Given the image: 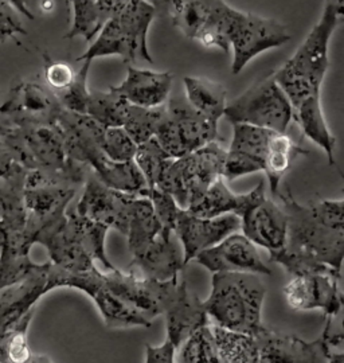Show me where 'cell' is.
I'll list each match as a JSON object with an SVG mask.
<instances>
[{
    "label": "cell",
    "mask_w": 344,
    "mask_h": 363,
    "mask_svg": "<svg viewBox=\"0 0 344 363\" xmlns=\"http://www.w3.org/2000/svg\"><path fill=\"white\" fill-rule=\"evenodd\" d=\"M287 214V244L270 255L269 261L280 264L292 276L326 273L342 279L344 257V201L326 199L304 206L287 187L279 194Z\"/></svg>",
    "instance_id": "cell-1"
},
{
    "label": "cell",
    "mask_w": 344,
    "mask_h": 363,
    "mask_svg": "<svg viewBox=\"0 0 344 363\" xmlns=\"http://www.w3.org/2000/svg\"><path fill=\"white\" fill-rule=\"evenodd\" d=\"M343 13L333 6H326L319 22L308 33L304 42L284 66L273 73L294 108L308 97L321 94V85L330 64V40L342 22Z\"/></svg>",
    "instance_id": "cell-2"
},
{
    "label": "cell",
    "mask_w": 344,
    "mask_h": 363,
    "mask_svg": "<svg viewBox=\"0 0 344 363\" xmlns=\"http://www.w3.org/2000/svg\"><path fill=\"white\" fill-rule=\"evenodd\" d=\"M267 286L255 273H213L211 292L204 301L210 325L255 337L261 330Z\"/></svg>",
    "instance_id": "cell-3"
},
{
    "label": "cell",
    "mask_w": 344,
    "mask_h": 363,
    "mask_svg": "<svg viewBox=\"0 0 344 363\" xmlns=\"http://www.w3.org/2000/svg\"><path fill=\"white\" fill-rule=\"evenodd\" d=\"M108 230L101 223L77 214L76 210H69L64 220L45 234L38 244L48 249L51 264L65 271L87 272L96 268L94 261H100L109 272L116 268L105 249Z\"/></svg>",
    "instance_id": "cell-4"
},
{
    "label": "cell",
    "mask_w": 344,
    "mask_h": 363,
    "mask_svg": "<svg viewBox=\"0 0 344 363\" xmlns=\"http://www.w3.org/2000/svg\"><path fill=\"white\" fill-rule=\"evenodd\" d=\"M156 15L157 9L150 1L131 0L105 22L78 61L120 57L127 64H136L138 61L152 64L147 35Z\"/></svg>",
    "instance_id": "cell-5"
},
{
    "label": "cell",
    "mask_w": 344,
    "mask_h": 363,
    "mask_svg": "<svg viewBox=\"0 0 344 363\" xmlns=\"http://www.w3.org/2000/svg\"><path fill=\"white\" fill-rule=\"evenodd\" d=\"M26 175L0 184V291L22 280L34 264L25 232Z\"/></svg>",
    "instance_id": "cell-6"
},
{
    "label": "cell",
    "mask_w": 344,
    "mask_h": 363,
    "mask_svg": "<svg viewBox=\"0 0 344 363\" xmlns=\"http://www.w3.org/2000/svg\"><path fill=\"white\" fill-rule=\"evenodd\" d=\"M226 150L217 140L189 155L168 159L156 189L171 195L179 208H187L222 178Z\"/></svg>",
    "instance_id": "cell-7"
},
{
    "label": "cell",
    "mask_w": 344,
    "mask_h": 363,
    "mask_svg": "<svg viewBox=\"0 0 344 363\" xmlns=\"http://www.w3.org/2000/svg\"><path fill=\"white\" fill-rule=\"evenodd\" d=\"M223 117L231 124L287 133L294 121V106L272 73L228 103Z\"/></svg>",
    "instance_id": "cell-8"
},
{
    "label": "cell",
    "mask_w": 344,
    "mask_h": 363,
    "mask_svg": "<svg viewBox=\"0 0 344 363\" xmlns=\"http://www.w3.org/2000/svg\"><path fill=\"white\" fill-rule=\"evenodd\" d=\"M48 288L49 292L55 288H74L87 294L96 303L104 323L109 328L151 327L152 325L140 313L133 311L127 304L116 298L104 283V273L97 268L87 272H69L49 261Z\"/></svg>",
    "instance_id": "cell-9"
},
{
    "label": "cell",
    "mask_w": 344,
    "mask_h": 363,
    "mask_svg": "<svg viewBox=\"0 0 344 363\" xmlns=\"http://www.w3.org/2000/svg\"><path fill=\"white\" fill-rule=\"evenodd\" d=\"M291 38L288 27L279 21L235 10L229 33L233 74H240L257 55L284 46Z\"/></svg>",
    "instance_id": "cell-10"
},
{
    "label": "cell",
    "mask_w": 344,
    "mask_h": 363,
    "mask_svg": "<svg viewBox=\"0 0 344 363\" xmlns=\"http://www.w3.org/2000/svg\"><path fill=\"white\" fill-rule=\"evenodd\" d=\"M332 318H326V325L316 340L306 342L300 337L272 331L265 325L255 334L258 363H326L331 346L340 347L343 334H331Z\"/></svg>",
    "instance_id": "cell-11"
},
{
    "label": "cell",
    "mask_w": 344,
    "mask_h": 363,
    "mask_svg": "<svg viewBox=\"0 0 344 363\" xmlns=\"http://www.w3.org/2000/svg\"><path fill=\"white\" fill-rule=\"evenodd\" d=\"M245 196V205L237 216L241 220L243 235L255 247H265L270 255L280 252L287 244L288 220L285 211L267 198L264 181Z\"/></svg>",
    "instance_id": "cell-12"
},
{
    "label": "cell",
    "mask_w": 344,
    "mask_h": 363,
    "mask_svg": "<svg viewBox=\"0 0 344 363\" xmlns=\"http://www.w3.org/2000/svg\"><path fill=\"white\" fill-rule=\"evenodd\" d=\"M136 195L112 190L99 181L94 174L88 175L76 213L126 235Z\"/></svg>",
    "instance_id": "cell-13"
},
{
    "label": "cell",
    "mask_w": 344,
    "mask_h": 363,
    "mask_svg": "<svg viewBox=\"0 0 344 363\" xmlns=\"http://www.w3.org/2000/svg\"><path fill=\"white\" fill-rule=\"evenodd\" d=\"M340 277L326 273L294 276L284 286V296L296 311L321 310L326 318H336L343 308V295L339 289Z\"/></svg>",
    "instance_id": "cell-14"
},
{
    "label": "cell",
    "mask_w": 344,
    "mask_h": 363,
    "mask_svg": "<svg viewBox=\"0 0 344 363\" xmlns=\"http://www.w3.org/2000/svg\"><path fill=\"white\" fill-rule=\"evenodd\" d=\"M104 283L116 298L140 313L145 320L152 323L155 318L163 315V304L171 280L144 279L135 273H123L116 268L115 271L104 273Z\"/></svg>",
    "instance_id": "cell-15"
},
{
    "label": "cell",
    "mask_w": 344,
    "mask_h": 363,
    "mask_svg": "<svg viewBox=\"0 0 344 363\" xmlns=\"http://www.w3.org/2000/svg\"><path fill=\"white\" fill-rule=\"evenodd\" d=\"M211 273L272 274L255 244L243 234L233 233L192 259Z\"/></svg>",
    "instance_id": "cell-16"
},
{
    "label": "cell",
    "mask_w": 344,
    "mask_h": 363,
    "mask_svg": "<svg viewBox=\"0 0 344 363\" xmlns=\"http://www.w3.org/2000/svg\"><path fill=\"white\" fill-rule=\"evenodd\" d=\"M241 230V220L234 214L217 218H201L190 214L186 208H179L174 233L183 245L184 267L204 249L214 247L223 238Z\"/></svg>",
    "instance_id": "cell-17"
},
{
    "label": "cell",
    "mask_w": 344,
    "mask_h": 363,
    "mask_svg": "<svg viewBox=\"0 0 344 363\" xmlns=\"http://www.w3.org/2000/svg\"><path fill=\"white\" fill-rule=\"evenodd\" d=\"M163 315L166 316L167 339L179 346L196 330L210 325L204 301L190 292L184 280H171L167 291Z\"/></svg>",
    "instance_id": "cell-18"
},
{
    "label": "cell",
    "mask_w": 344,
    "mask_h": 363,
    "mask_svg": "<svg viewBox=\"0 0 344 363\" xmlns=\"http://www.w3.org/2000/svg\"><path fill=\"white\" fill-rule=\"evenodd\" d=\"M62 106L57 96L35 82L15 85L0 106V118L13 124H54Z\"/></svg>",
    "instance_id": "cell-19"
},
{
    "label": "cell",
    "mask_w": 344,
    "mask_h": 363,
    "mask_svg": "<svg viewBox=\"0 0 344 363\" xmlns=\"http://www.w3.org/2000/svg\"><path fill=\"white\" fill-rule=\"evenodd\" d=\"M273 130L249 124H233V138L226 150L222 178L233 182L264 169V159Z\"/></svg>",
    "instance_id": "cell-20"
},
{
    "label": "cell",
    "mask_w": 344,
    "mask_h": 363,
    "mask_svg": "<svg viewBox=\"0 0 344 363\" xmlns=\"http://www.w3.org/2000/svg\"><path fill=\"white\" fill-rule=\"evenodd\" d=\"M54 124L61 133L67 159L89 167L90 162L102 154L105 128L91 117L62 108Z\"/></svg>",
    "instance_id": "cell-21"
},
{
    "label": "cell",
    "mask_w": 344,
    "mask_h": 363,
    "mask_svg": "<svg viewBox=\"0 0 344 363\" xmlns=\"http://www.w3.org/2000/svg\"><path fill=\"white\" fill-rule=\"evenodd\" d=\"M48 269L49 262H34L22 280L4 288L6 291L0 294V330L18 322L35 308L39 298L49 292Z\"/></svg>",
    "instance_id": "cell-22"
},
{
    "label": "cell",
    "mask_w": 344,
    "mask_h": 363,
    "mask_svg": "<svg viewBox=\"0 0 344 363\" xmlns=\"http://www.w3.org/2000/svg\"><path fill=\"white\" fill-rule=\"evenodd\" d=\"M128 268L129 272L144 279L179 280V273L184 268L183 253L172 237L159 234L150 245L132 256Z\"/></svg>",
    "instance_id": "cell-23"
},
{
    "label": "cell",
    "mask_w": 344,
    "mask_h": 363,
    "mask_svg": "<svg viewBox=\"0 0 344 363\" xmlns=\"http://www.w3.org/2000/svg\"><path fill=\"white\" fill-rule=\"evenodd\" d=\"M174 84L171 72H153L128 66L127 77L120 85L111 86L129 104L143 108H159L167 104Z\"/></svg>",
    "instance_id": "cell-24"
},
{
    "label": "cell",
    "mask_w": 344,
    "mask_h": 363,
    "mask_svg": "<svg viewBox=\"0 0 344 363\" xmlns=\"http://www.w3.org/2000/svg\"><path fill=\"white\" fill-rule=\"evenodd\" d=\"M166 112L177 130L179 143L184 155L219 140L217 121L209 120L195 112L186 100L168 99Z\"/></svg>",
    "instance_id": "cell-25"
},
{
    "label": "cell",
    "mask_w": 344,
    "mask_h": 363,
    "mask_svg": "<svg viewBox=\"0 0 344 363\" xmlns=\"http://www.w3.org/2000/svg\"><path fill=\"white\" fill-rule=\"evenodd\" d=\"M294 120L297 121L300 130L306 139L320 147L328 157V163L333 166L336 138L332 135L323 112L321 94L308 97L303 103L294 108Z\"/></svg>",
    "instance_id": "cell-26"
},
{
    "label": "cell",
    "mask_w": 344,
    "mask_h": 363,
    "mask_svg": "<svg viewBox=\"0 0 344 363\" xmlns=\"http://www.w3.org/2000/svg\"><path fill=\"white\" fill-rule=\"evenodd\" d=\"M89 169L99 181L116 191L140 195L148 187L133 160L113 162L102 152L90 162Z\"/></svg>",
    "instance_id": "cell-27"
},
{
    "label": "cell",
    "mask_w": 344,
    "mask_h": 363,
    "mask_svg": "<svg viewBox=\"0 0 344 363\" xmlns=\"http://www.w3.org/2000/svg\"><path fill=\"white\" fill-rule=\"evenodd\" d=\"M186 101L199 115L217 121L223 117L228 91L222 84L206 77L183 78Z\"/></svg>",
    "instance_id": "cell-28"
},
{
    "label": "cell",
    "mask_w": 344,
    "mask_h": 363,
    "mask_svg": "<svg viewBox=\"0 0 344 363\" xmlns=\"http://www.w3.org/2000/svg\"><path fill=\"white\" fill-rule=\"evenodd\" d=\"M306 154H308V151L294 144V140L287 133H272L262 169L267 174L272 196L279 198L281 181L291 169L292 162L297 156Z\"/></svg>",
    "instance_id": "cell-29"
},
{
    "label": "cell",
    "mask_w": 344,
    "mask_h": 363,
    "mask_svg": "<svg viewBox=\"0 0 344 363\" xmlns=\"http://www.w3.org/2000/svg\"><path fill=\"white\" fill-rule=\"evenodd\" d=\"M245 194L230 190L223 178L214 182L196 202L186 208L190 214L201 218H217L225 214L238 216L245 205Z\"/></svg>",
    "instance_id": "cell-30"
},
{
    "label": "cell",
    "mask_w": 344,
    "mask_h": 363,
    "mask_svg": "<svg viewBox=\"0 0 344 363\" xmlns=\"http://www.w3.org/2000/svg\"><path fill=\"white\" fill-rule=\"evenodd\" d=\"M219 0H167V13L172 25L189 39L195 40Z\"/></svg>",
    "instance_id": "cell-31"
},
{
    "label": "cell",
    "mask_w": 344,
    "mask_h": 363,
    "mask_svg": "<svg viewBox=\"0 0 344 363\" xmlns=\"http://www.w3.org/2000/svg\"><path fill=\"white\" fill-rule=\"evenodd\" d=\"M160 233L162 225L155 216L151 201L147 196L136 195L126 234L131 255H138Z\"/></svg>",
    "instance_id": "cell-32"
},
{
    "label": "cell",
    "mask_w": 344,
    "mask_h": 363,
    "mask_svg": "<svg viewBox=\"0 0 344 363\" xmlns=\"http://www.w3.org/2000/svg\"><path fill=\"white\" fill-rule=\"evenodd\" d=\"M218 359L221 363H258L255 337L210 325Z\"/></svg>",
    "instance_id": "cell-33"
},
{
    "label": "cell",
    "mask_w": 344,
    "mask_h": 363,
    "mask_svg": "<svg viewBox=\"0 0 344 363\" xmlns=\"http://www.w3.org/2000/svg\"><path fill=\"white\" fill-rule=\"evenodd\" d=\"M129 103L112 88L108 91H90L87 115L96 120L104 128L123 127L127 117Z\"/></svg>",
    "instance_id": "cell-34"
},
{
    "label": "cell",
    "mask_w": 344,
    "mask_h": 363,
    "mask_svg": "<svg viewBox=\"0 0 344 363\" xmlns=\"http://www.w3.org/2000/svg\"><path fill=\"white\" fill-rule=\"evenodd\" d=\"M35 313V308L27 312L13 325L0 330V363H27L33 352L28 346L27 331Z\"/></svg>",
    "instance_id": "cell-35"
},
{
    "label": "cell",
    "mask_w": 344,
    "mask_h": 363,
    "mask_svg": "<svg viewBox=\"0 0 344 363\" xmlns=\"http://www.w3.org/2000/svg\"><path fill=\"white\" fill-rule=\"evenodd\" d=\"M72 9V22L65 38L82 37L91 42L100 33L106 19L104 18L97 0H69Z\"/></svg>",
    "instance_id": "cell-36"
},
{
    "label": "cell",
    "mask_w": 344,
    "mask_h": 363,
    "mask_svg": "<svg viewBox=\"0 0 344 363\" xmlns=\"http://www.w3.org/2000/svg\"><path fill=\"white\" fill-rule=\"evenodd\" d=\"M235 9L230 7L225 0H219V3L211 13L210 19L204 25L201 33L195 40H198L204 48L219 49L222 52H230L229 33L233 15Z\"/></svg>",
    "instance_id": "cell-37"
},
{
    "label": "cell",
    "mask_w": 344,
    "mask_h": 363,
    "mask_svg": "<svg viewBox=\"0 0 344 363\" xmlns=\"http://www.w3.org/2000/svg\"><path fill=\"white\" fill-rule=\"evenodd\" d=\"M163 116L165 105L159 108H143L129 104L123 128L131 139L139 145L152 139Z\"/></svg>",
    "instance_id": "cell-38"
},
{
    "label": "cell",
    "mask_w": 344,
    "mask_h": 363,
    "mask_svg": "<svg viewBox=\"0 0 344 363\" xmlns=\"http://www.w3.org/2000/svg\"><path fill=\"white\" fill-rule=\"evenodd\" d=\"M179 347L178 363H221L210 325L196 330Z\"/></svg>",
    "instance_id": "cell-39"
},
{
    "label": "cell",
    "mask_w": 344,
    "mask_h": 363,
    "mask_svg": "<svg viewBox=\"0 0 344 363\" xmlns=\"http://www.w3.org/2000/svg\"><path fill=\"white\" fill-rule=\"evenodd\" d=\"M168 159L171 157L162 150V147L155 140V138L138 145L136 154L133 156V162L138 166V169H140L141 175L144 177L148 189H156L160 174Z\"/></svg>",
    "instance_id": "cell-40"
},
{
    "label": "cell",
    "mask_w": 344,
    "mask_h": 363,
    "mask_svg": "<svg viewBox=\"0 0 344 363\" xmlns=\"http://www.w3.org/2000/svg\"><path fill=\"white\" fill-rule=\"evenodd\" d=\"M84 64L76 72V77L73 79L72 85L66 91L55 94L61 106L74 112V113H82L87 115V105L89 100L90 91L88 89V74H89L91 61H82Z\"/></svg>",
    "instance_id": "cell-41"
},
{
    "label": "cell",
    "mask_w": 344,
    "mask_h": 363,
    "mask_svg": "<svg viewBox=\"0 0 344 363\" xmlns=\"http://www.w3.org/2000/svg\"><path fill=\"white\" fill-rule=\"evenodd\" d=\"M138 144L135 143L123 127L105 128L101 150L104 155L113 162L133 160Z\"/></svg>",
    "instance_id": "cell-42"
},
{
    "label": "cell",
    "mask_w": 344,
    "mask_h": 363,
    "mask_svg": "<svg viewBox=\"0 0 344 363\" xmlns=\"http://www.w3.org/2000/svg\"><path fill=\"white\" fill-rule=\"evenodd\" d=\"M140 195L147 196L151 201L155 216L162 225L160 234L163 237H172L175 220L180 208L178 203L175 202V199L159 189H148V187L144 191H141Z\"/></svg>",
    "instance_id": "cell-43"
},
{
    "label": "cell",
    "mask_w": 344,
    "mask_h": 363,
    "mask_svg": "<svg viewBox=\"0 0 344 363\" xmlns=\"http://www.w3.org/2000/svg\"><path fill=\"white\" fill-rule=\"evenodd\" d=\"M45 81L54 94H60L66 91L73 79L76 72L66 62H54L48 55H45Z\"/></svg>",
    "instance_id": "cell-44"
},
{
    "label": "cell",
    "mask_w": 344,
    "mask_h": 363,
    "mask_svg": "<svg viewBox=\"0 0 344 363\" xmlns=\"http://www.w3.org/2000/svg\"><path fill=\"white\" fill-rule=\"evenodd\" d=\"M25 27L19 18V13L9 1L0 0V43L16 35H26Z\"/></svg>",
    "instance_id": "cell-45"
},
{
    "label": "cell",
    "mask_w": 344,
    "mask_h": 363,
    "mask_svg": "<svg viewBox=\"0 0 344 363\" xmlns=\"http://www.w3.org/2000/svg\"><path fill=\"white\" fill-rule=\"evenodd\" d=\"M28 171L23 169L13 156L3 147L0 145V178L4 182L11 181L15 178L23 177Z\"/></svg>",
    "instance_id": "cell-46"
},
{
    "label": "cell",
    "mask_w": 344,
    "mask_h": 363,
    "mask_svg": "<svg viewBox=\"0 0 344 363\" xmlns=\"http://www.w3.org/2000/svg\"><path fill=\"white\" fill-rule=\"evenodd\" d=\"M175 346L166 339L162 346H145V363H175Z\"/></svg>",
    "instance_id": "cell-47"
},
{
    "label": "cell",
    "mask_w": 344,
    "mask_h": 363,
    "mask_svg": "<svg viewBox=\"0 0 344 363\" xmlns=\"http://www.w3.org/2000/svg\"><path fill=\"white\" fill-rule=\"evenodd\" d=\"M129 1L131 0H97V4H99V9L104 15V18L108 21L113 13H117L118 10H121ZM147 1L153 4L157 9V11L160 9L166 10L167 0H147Z\"/></svg>",
    "instance_id": "cell-48"
},
{
    "label": "cell",
    "mask_w": 344,
    "mask_h": 363,
    "mask_svg": "<svg viewBox=\"0 0 344 363\" xmlns=\"http://www.w3.org/2000/svg\"><path fill=\"white\" fill-rule=\"evenodd\" d=\"M9 1L11 6H13V9L19 13H22L26 18H28L30 21H33L35 18V15L31 13L27 7H26L25 1L23 0H6Z\"/></svg>",
    "instance_id": "cell-49"
},
{
    "label": "cell",
    "mask_w": 344,
    "mask_h": 363,
    "mask_svg": "<svg viewBox=\"0 0 344 363\" xmlns=\"http://www.w3.org/2000/svg\"><path fill=\"white\" fill-rule=\"evenodd\" d=\"M23 1H25L26 7H27L31 13H33V10H35V9L48 10L46 4H48V3H50L49 0H23Z\"/></svg>",
    "instance_id": "cell-50"
},
{
    "label": "cell",
    "mask_w": 344,
    "mask_h": 363,
    "mask_svg": "<svg viewBox=\"0 0 344 363\" xmlns=\"http://www.w3.org/2000/svg\"><path fill=\"white\" fill-rule=\"evenodd\" d=\"M327 363H344V355L342 352H338V354H335V352H328V355H327Z\"/></svg>",
    "instance_id": "cell-51"
},
{
    "label": "cell",
    "mask_w": 344,
    "mask_h": 363,
    "mask_svg": "<svg viewBox=\"0 0 344 363\" xmlns=\"http://www.w3.org/2000/svg\"><path fill=\"white\" fill-rule=\"evenodd\" d=\"M27 363H52L50 361V358L49 357H46V355H38V354H34L33 352V357H31V359L28 361Z\"/></svg>",
    "instance_id": "cell-52"
},
{
    "label": "cell",
    "mask_w": 344,
    "mask_h": 363,
    "mask_svg": "<svg viewBox=\"0 0 344 363\" xmlns=\"http://www.w3.org/2000/svg\"><path fill=\"white\" fill-rule=\"evenodd\" d=\"M326 6H333L338 10L344 11L343 0H326Z\"/></svg>",
    "instance_id": "cell-53"
}]
</instances>
